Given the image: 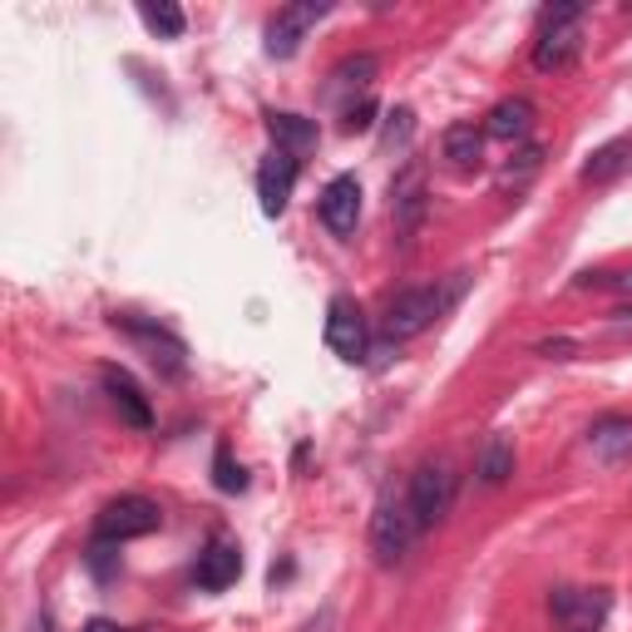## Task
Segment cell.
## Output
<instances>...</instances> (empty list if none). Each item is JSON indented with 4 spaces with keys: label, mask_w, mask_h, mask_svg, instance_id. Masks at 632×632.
I'll use <instances>...</instances> for the list:
<instances>
[{
    "label": "cell",
    "mask_w": 632,
    "mask_h": 632,
    "mask_svg": "<svg viewBox=\"0 0 632 632\" xmlns=\"http://www.w3.org/2000/svg\"><path fill=\"white\" fill-rule=\"evenodd\" d=\"M326 10H331L326 0H302V5H286L282 15L267 25V55H272V59H292L296 45H302V35L326 15Z\"/></svg>",
    "instance_id": "cell-7"
},
{
    "label": "cell",
    "mask_w": 632,
    "mask_h": 632,
    "mask_svg": "<svg viewBox=\"0 0 632 632\" xmlns=\"http://www.w3.org/2000/svg\"><path fill=\"white\" fill-rule=\"evenodd\" d=\"M89 568H94L99 578H109V568H114V553H109V543H94V549H89Z\"/></svg>",
    "instance_id": "cell-28"
},
{
    "label": "cell",
    "mask_w": 632,
    "mask_h": 632,
    "mask_svg": "<svg viewBox=\"0 0 632 632\" xmlns=\"http://www.w3.org/2000/svg\"><path fill=\"white\" fill-rule=\"evenodd\" d=\"M568 632H598V628H568Z\"/></svg>",
    "instance_id": "cell-35"
},
{
    "label": "cell",
    "mask_w": 632,
    "mask_h": 632,
    "mask_svg": "<svg viewBox=\"0 0 632 632\" xmlns=\"http://www.w3.org/2000/svg\"><path fill=\"white\" fill-rule=\"evenodd\" d=\"M326 346H331L341 361H365V316L356 306V296L336 292L326 302Z\"/></svg>",
    "instance_id": "cell-5"
},
{
    "label": "cell",
    "mask_w": 632,
    "mask_h": 632,
    "mask_svg": "<svg viewBox=\"0 0 632 632\" xmlns=\"http://www.w3.org/2000/svg\"><path fill=\"white\" fill-rule=\"evenodd\" d=\"M608 286H618L622 296H632V267H628V272H618V276H608Z\"/></svg>",
    "instance_id": "cell-31"
},
{
    "label": "cell",
    "mask_w": 632,
    "mask_h": 632,
    "mask_svg": "<svg viewBox=\"0 0 632 632\" xmlns=\"http://www.w3.org/2000/svg\"><path fill=\"white\" fill-rule=\"evenodd\" d=\"M35 632H55V622H49V618H40V622H35Z\"/></svg>",
    "instance_id": "cell-34"
},
{
    "label": "cell",
    "mask_w": 632,
    "mask_h": 632,
    "mask_svg": "<svg viewBox=\"0 0 632 632\" xmlns=\"http://www.w3.org/2000/svg\"><path fill=\"white\" fill-rule=\"evenodd\" d=\"M415 533H420V519H415V509H410V494L385 489L381 504H375V514H371V553H375V563H381V568L400 563L405 553H410Z\"/></svg>",
    "instance_id": "cell-1"
},
{
    "label": "cell",
    "mask_w": 632,
    "mask_h": 632,
    "mask_svg": "<svg viewBox=\"0 0 632 632\" xmlns=\"http://www.w3.org/2000/svg\"><path fill=\"white\" fill-rule=\"evenodd\" d=\"M588 450H592V460H602V464L628 460L632 454V420L628 415H602V420H592Z\"/></svg>",
    "instance_id": "cell-12"
},
{
    "label": "cell",
    "mask_w": 632,
    "mask_h": 632,
    "mask_svg": "<svg viewBox=\"0 0 632 632\" xmlns=\"http://www.w3.org/2000/svg\"><path fill=\"white\" fill-rule=\"evenodd\" d=\"M213 470H217V489H227V494H237V489L247 484V474L237 470L233 460H227V450H217V464H213Z\"/></svg>",
    "instance_id": "cell-25"
},
{
    "label": "cell",
    "mask_w": 632,
    "mask_h": 632,
    "mask_svg": "<svg viewBox=\"0 0 632 632\" xmlns=\"http://www.w3.org/2000/svg\"><path fill=\"white\" fill-rule=\"evenodd\" d=\"M628 163H632V138H612V144L592 148V158L583 163V183H608V178H618Z\"/></svg>",
    "instance_id": "cell-19"
},
{
    "label": "cell",
    "mask_w": 632,
    "mask_h": 632,
    "mask_svg": "<svg viewBox=\"0 0 632 632\" xmlns=\"http://www.w3.org/2000/svg\"><path fill=\"white\" fill-rule=\"evenodd\" d=\"M553 612H558L568 628H598L602 612H608V592L602 588H558L553 592Z\"/></svg>",
    "instance_id": "cell-11"
},
{
    "label": "cell",
    "mask_w": 632,
    "mask_h": 632,
    "mask_svg": "<svg viewBox=\"0 0 632 632\" xmlns=\"http://www.w3.org/2000/svg\"><path fill=\"white\" fill-rule=\"evenodd\" d=\"M410 128H415V114H410V109H395V114H391V128H385V148L405 144V138H410Z\"/></svg>",
    "instance_id": "cell-26"
},
{
    "label": "cell",
    "mask_w": 632,
    "mask_h": 632,
    "mask_svg": "<svg viewBox=\"0 0 632 632\" xmlns=\"http://www.w3.org/2000/svg\"><path fill=\"white\" fill-rule=\"evenodd\" d=\"M302 632H331V612H321V618H316L312 628H302Z\"/></svg>",
    "instance_id": "cell-33"
},
{
    "label": "cell",
    "mask_w": 632,
    "mask_h": 632,
    "mask_svg": "<svg viewBox=\"0 0 632 632\" xmlns=\"http://www.w3.org/2000/svg\"><path fill=\"white\" fill-rule=\"evenodd\" d=\"M509 474H514V440L509 435H489L479 450V479L494 489V484H504Z\"/></svg>",
    "instance_id": "cell-20"
},
{
    "label": "cell",
    "mask_w": 632,
    "mask_h": 632,
    "mask_svg": "<svg viewBox=\"0 0 632 632\" xmlns=\"http://www.w3.org/2000/svg\"><path fill=\"white\" fill-rule=\"evenodd\" d=\"M539 168H543V148H539V144L519 148V154H514V163L499 173V188H523L533 173H539Z\"/></svg>",
    "instance_id": "cell-23"
},
{
    "label": "cell",
    "mask_w": 632,
    "mask_h": 632,
    "mask_svg": "<svg viewBox=\"0 0 632 632\" xmlns=\"http://www.w3.org/2000/svg\"><path fill=\"white\" fill-rule=\"evenodd\" d=\"M583 5L578 0H558V5H543L539 10V30H563V25H578Z\"/></svg>",
    "instance_id": "cell-24"
},
{
    "label": "cell",
    "mask_w": 632,
    "mask_h": 632,
    "mask_svg": "<svg viewBox=\"0 0 632 632\" xmlns=\"http://www.w3.org/2000/svg\"><path fill=\"white\" fill-rule=\"evenodd\" d=\"M440 292H430V286H405V292L391 296V306H385V336L391 341H410V336H420L425 326L440 316Z\"/></svg>",
    "instance_id": "cell-4"
},
{
    "label": "cell",
    "mask_w": 632,
    "mask_h": 632,
    "mask_svg": "<svg viewBox=\"0 0 632 632\" xmlns=\"http://www.w3.org/2000/svg\"><path fill=\"white\" fill-rule=\"evenodd\" d=\"M375 55H351V59H341V65L331 69V89H371V79H375Z\"/></svg>",
    "instance_id": "cell-22"
},
{
    "label": "cell",
    "mask_w": 632,
    "mask_h": 632,
    "mask_svg": "<svg viewBox=\"0 0 632 632\" xmlns=\"http://www.w3.org/2000/svg\"><path fill=\"white\" fill-rule=\"evenodd\" d=\"M237 573H242V553H237L233 543H207V549L198 553V588L223 592L237 583Z\"/></svg>",
    "instance_id": "cell-13"
},
{
    "label": "cell",
    "mask_w": 632,
    "mask_h": 632,
    "mask_svg": "<svg viewBox=\"0 0 632 632\" xmlns=\"http://www.w3.org/2000/svg\"><path fill=\"white\" fill-rule=\"evenodd\" d=\"M529 128H533V104L523 94L499 99V104L489 109V119H484V134L504 138V144H514V138H529Z\"/></svg>",
    "instance_id": "cell-15"
},
{
    "label": "cell",
    "mask_w": 632,
    "mask_h": 632,
    "mask_svg": "<svg viewBox=\"0 0 632 632\" xmlns=\"http://www.w3.org/2000/svg\"><path fill=\"white\" fill-rule=\"evenodd\" d=\"M583 45V30L578 25H563V30H539V40H533V69H563L573 55H578Z\"/></svg>",
    "instance_id": "cell-16"
},
{
    "label": "cell",
    "mask_w": 632,
    "mask_h": 632,
    "mask_svg": "<svg viewBox=\"0 0 632 632\" xmlns=\"http://www.w3.org/2000/svg\"><path fill=\"white\" fill-rule=\"evenodd\" d=\"M316 213H321L326 233L351 237V233H356V223H361V183H356L351 173L331 178V183L321 188V203H316Z\"/></svg>",
    "instance_id": "cell-8"
},
{
    "label": "cell",
    "mask_w": 632,
    "mask_h": 632,
    "mask_svg": "<svg viewBox=\"0 0 632 632\" xmlns=\"http://www.w3.org/2000/svg\"><path fill=\"white\" fill-rule=\"evenodd\" d=\"M267 134H272L276 154L302 158V154H312V148H316V124H312V119H302V114H267Z\"/></svg>",
    "instance_id": "cell-17"
},
{
    "label": "cell",
    "mask_w": 632,
    "mask_h": 632,
    "mask_svg": "<svg viewBox=\"0 0 632 632\" xmlns=\"http://www.w3.org/2000/svg\"><path fill=\"white\" fill-rule=\"evenodd\" d=\"M612 326H622V331H628V326H632V302H622L618 312H612Z\"/></svg>",
    "instance_id": "cell-32"
},
{
    "label": "cell",
    "mask_w": 632,
    "mask_h": 632,
    "mask_svg": "<svg viewBox=\"0 0 632 632\" xmlns=\"http://www.w3.org/2000/svg\"><path fill=\"white\" fill-rule=\"evenodd\" d=\"M79 632H124V628H119V622H109V618H89Z\"/></svg>",
    "instance_id": "cell-30"
},
{
    "label": "cell",
    "mask_w": 632,
    "mask_h": 632,
    "mask_svg": "<svg viewBox=\"0 0 632 632\" xmlns=\"http://www.w3.org/2000/svg\"><path fill=\"white\" fill-rule=\"evenodd\" d=\"M533 351H539V356H549V361H563V356L573 351V341H563V336H553V341H539V346H533Z\"/></svg>",
    "instance_id": "cell-29"
},
{
    "label": "cell",
    "mask_w": 632,
    "mask_h": 632,
    "mask_svg": "<svg viewBox=\"0 0 632 632\" xmlns=\"http://www.w3.org/2000/svg\"><path fill=\"white\" fill-rule=\"evenodd\" d=\"M371 114H375V104H371V99H361V104H351V109H346V134H361V128H371Z\"/></svg>",
    "instance_id": "cell-27"
},
{
    "label": "cell",
    "mask_w": 632,
    "mask_h": 632,
    "mask_svg": "<svg viewBox=\"0 0 632 632\" xmlns=\"http://www.w3.org/2000/svg\"><path fill=\"white\" fill-rule=\"evenodd\" d=\"M138 15H144V25L154 30V35H163V40H178L183 35V10L173 5V0H144V5H138Z\"/></svg>",
    "instance_id": "cell-21"
},
{
    "label": "cell",
    "mask_w": 632,
    "mask_h": 632,
    "mask_svg": "<svg viewBox=\"0 0 632 632\" xmlns=\"http://www.w3.org/2000/svg\"><path fill=\"white\" fill-rule=\"evenodd\" d=\"M163 523V509H158L148 494H119L99 509L94 519V539L99 543H124V539H144Z\"/></svg>",
    "instance_id": "cell-2"
},
{
    "label": "cell",
    "mask_w": 632,
    "mask_h": 632,
    "mask_svg": "<svg viewBox=\"0 0 632 632\" xmlns=\"http://www.w3.org/2000/svg\"><path fill=\"white\" fill-rule=\"evenodd\" d=\"M114 326L128 331V341H134L163 375H183L188 351H183V341H178L173 331H163V326H154V321H138V316H114Z\"/></svg>",
    "instance_id": "cell-6"
},
{
    "label": "cell",
    "mask_w": 632,
    "mask_h": 632,
    "mask_svg": "<svg viewBox=\"0 0 632 632\" xmlns=\"http://www.w3.org/2000/svg\"><path fill=\"white\" fill-rule=\"evenodd\" d=\"M292 188H296V158L292 154L262 158V168H257V198H262L267 217H276L286 203H292Z\"/></svg>",
    "instance_id": "cell-9"
},
{
    "label": "cell",
    "mask_w": 632,
    "mask_h": 632,
    "mask_svg": "<svg viewBox=\"0 0 632 632\" xmlns=\"http://www.w3.org/2000/svg\"><path fill=\"white\" fill-rule=\"evenodd\" d=\"M405 494H410V509H415V519H420V529L440 523L444 514H450V499H454V474H450V464H444V460L420 464V470L410 474V484H405Z\"/></svg>",
    "instance_id": "cell-3"
},
{
    "label": "cell",
    "mask_w": 632,
    "mask_h": 632,
    "mask_svg": "<svg viewBox=\"0 0 632 632\" xmlns=\"http://www.w3.org/2000/svg\"><path fill=\"white\" fill-rule=\"evenodd\" d=\"M440 154L450 158V168H460V173H470V168L484 163V128L474 124H450L440 138Z\"/></svg>",
    "instance_id": "cell-18"
},
{
    "label": "cell",
    "mask_w": 632,
    "mask_h": 632,
    "mask_svg": "<svg viewBox=\"0 0 632 632\" xmlns=\"http://www.w3.org/2000/svg\"><path fill=\"white\" fill-rule=\"evenodd\" d=\"M391 213L395 223L410 233L425 213V163H405V173L391 183Z\"/></svg>",
    "instance_id": "cell-14"
},
{
    "label": "cell",
    "mask_w": 632,
    "mask_h": 632,
    "mask_svg": "<svg viewBox=\"0 0 632 632\" xmlns=\"http://www.w3.org/2000/svg\"><path fill=\"white\" fill-rule=\"evenodd\" d=\"M99 381H104V395H109V405H114L119 415H124L134 430H148L154 425V410H148V400H144V391L134 385V375L128 371H119V365H104L99 371Z\"/></svg>",
    "instance_id": "cell-10"
}]
</instances>
